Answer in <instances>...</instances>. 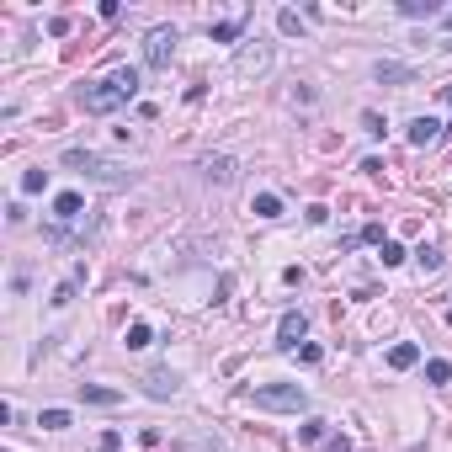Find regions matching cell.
Here are the masks:
<instances>
[{
	"label": "cell",
	"instance_id": "20",
	"mask_svg": "<svg viewBox=\"0 0 452 452\" xmlns=\"http://www.w3.org/2000/svg\"><path fill=\"white\" fill-rule=\"evenodd\" d=\"M415 261H420V272H437V266H441V250L420 245V250H415Z\"/></svg>",
	"mask_w": 452,
	"mask_h": 452
},
{
	"label": "cell",
	"instance_id": "18",
	"mask_svg": "<svg viewBox=\"0 0 452 452\" xmlns=\"http://www.w3.org/2000/svg\"><path fill=\"white\" fill-rule=\"evenodd\" d=\"M149 341H155V335H149V325H128V351H144Z\"/></svg>",
	"mask_w": 452,
	"mask_h": 452
},
{
	"label": "cell",
	"instance_id": "23",
	"mask_svg": "<svg viewBox=\"0 0 452 452\" xmlns=\"http://www.w3.org/2000/svg\"><path fill=\"white\" fill-rule=\"evenodd\" d=\"M298 437H303V441H320V437H325V420H303V426H298Z\"/></svg>",
	"mask_w": 452,
	"mask_h": 452
},
{
	"label": "cell",
	"instance_id": "13",
	"mask_svg": "<svg viewBox=\"0 0 452 452\" xmlns=\"http://www.w3.org/2000/svg\"><path fill=\"white\" fill-rule=\"evenodd\" d=\"M80 399H85V405H118L123 394L118 389H101V383H80Z\"/></svg>",
	"mask_w": 452,
	"mask_h": 452
},
{
	"label": "cell",
	"instance_id": "4",
	"mask_svg": "<svg viewBox=\"0 0 452 452\" xmlns=\"http://www.w3.org/2000/svg\"><path fill=\"white\" fill-rule=\"evenodd\" d=\"M176 43H181L176 27H149V32H144V64H149V70H165V64L176 59Z\"/></svg>",
	"mask_w": 452,
	"mask_h": 452
},
{
	"label": "cell",
	"instance_id": "9",
	"mask_svg": "<svg viewBox=\"0 0 452 452\" xmlns=\"http://www.w3.org/2000/svg\"><path fill=\"white\" fill-rule=\"evenodd\" d=\"M378 85H405V80H415V70H410V64H394V59H378Z\"/></svg>",
	"mask_w": 452,
	"mask_h": 452
},
{
	"label": "cell",
	"instance_id": "6",
	"mask_svg": "<svg viewBox=\"0 0 452 452\" xmlns=\"http://www.w3.org/2000/svg\"><path fill=\"white\" fill-rule=\"evenodd\" d=\"M234 70H239V75H261V70H272V48H266V43H250L245 54L234 59Z\"/></svg>",
	"mask_w": 452,
	"mask_h": 452
},
{
	"label": "cell",
	"instance_id": "25",
	"mask_svg": "<svg viewBox=\"0 0 452 452\" xmlns=\"http://www.w3.org/2000/svg\"><path fill=\"white\" fill-rule=\"evenodd\" d=\"M123 447V437H118V431H101V452H118Z\"/></svg>",
	"mask_w": 452,
	"mask_h": 452
},
{
	"label": "cell",
	"instance_id": "14",
	"mask_svg": "<svg viewBox=\"0 0 452 452\" xmlns=\"http://www.w3.org/2000/svg\"><path fill=\"white\" fill-rule=\"evenodd\" d=\"M415 362H420V346H410V341H399V346L389 351V368H399V372L415 368Z\"/></svg>",
	"mask_w": 452,
	"mask_h": 452
},
{
	"label": "cell",
	"instance_id": "17",
	"mask_svg": "<svg viewBox=\"0 0 452 452\" xmlns=\"http://www.w3.org/2000/svg\"><path fill=\"white\" fill-rule=\"evenodd\" d=\"M239 27H245V16H229V22H218V27H213V37H218V43H234Z\"/></svg>",
	"mask_w": 452,
	"mask_h": 452
},
{
	"label": "cell",
	"instance_id": "15",
	"mask_svg": "<svg viewBox=\"0 0 452 452\" xmlns=\"http://www.w3.org/2000/svg\"><path fill=\"white\" fill-rule=\"evenodd\" d=\"M399 11L405 16H441V6L437 0H399Z\"/></svg>",
	"mask_w": 452,
	"mask_h": 452
},
{
	"label": "cell",
	"instance_id": "19",
	"mask_svg": "<svg viewBox=\"0 0 452 452\" xmlns=\"http://www.w3.org/2000/svg\"><path fill=\"white\" fill-rule=\"evenodd\" d=\"M426 378H431V383H447V378H452V362L431 357V362H426Z\"/></svg>",
	"mask_w": 452,
	"mask_h": 452
},
{
	"label": "cell",
	"instance_id": "26",
	"mask_svg": "<svg viewBox=\"0 0 452 452\" xmlns=\"http://www.w3.org/2000/svg\"><path fill=\"white\" fill-rule=\"evenodd\" d=\"M325 452H351V441H346V437H330V447H325Z\"/></svg>",
	"mask_w": 452,
	"mask_h": 452
},
{
	"label": "cell",
	"instance_id": "5",
	"mask_svg": "<svg viewBox=\"0 0 452 452\" xmlns=\"http://www.w3.org/2000/svg\"><path fill=\"white\" fill-rule=\"evenodd\" d=\"M203 176L213 181V187H234L239 165H234V155H208V160H203Z\"/></svg>",
	"mask_w": 452,
	"mask_h": 452
},
{
	"label": "cell",
	"instance_id": "16",
	"mask_svg": "<svg viewBox=\"0 0 452 452\" xmlns=\"http://www.w3.org/2000/svg\"><path fill=\"white\" fill-rule=\"evenodd\" d=\"M37 426H43V431H64V426H70V410H43Z\"/></svg>",
	"mask_w": 452,
	"mask_h": 452
},
{
	"label": "cell",
	"instance_id": "1",
	"mask_svg": "<svg viewBox=\"0 0 452 452\" xmlns=\"http://www.w3.org/2000/svg\"><path fill=\"white\" fill-rule=\"evenodd\" d=\"M139 96V70H112L107 80H85L80 85V107L85 112H118Z\"/></svg>",
	"mask_w": 452,
	"mask_h": 452
},
{
	"label": "cell",
	"instance_id": "10",
	"mask_svg": "<svg viewBox=\"0 0 452 452\" xmlns=\"http://www.w3.org/2000/svg\"><path fill=\"white\" fill-rule=\"evenodd\" d=\"M441 139V123L437 118H415L410 123V144H415V149H426V144H437Z\"/></svg>",
	"mask_w": 452,
	"mask_h": 452
},
{
	"label": "cell",
	"instance_id": "7",
	"mask_svg": "<svg viewBox=\"0 0 452 452\" xmlns=\"http://www.w3.org/2000/svg\"><path fill=\"white\" fill-rule=\"evenodd\" d=\"M176 389H181V378L165 372V368H155L149 378H144V394H149V399H176Z\"/></svg>",
	"mask_w": 452,
	"mask_h": 452
},
{
	"label": "cell",
	"instance_id": "2",
	"mask_svg": "<svg viewBox=\"0 0 452 452\" xmlns=\"http://www.w3.org/2000/svg\"><path fill=\"white\" fill-rule=\"evenodd\" d=\"M64 165L70 170H80L85 181H96V187H128L133 181V170L128 165H118V160H101V155H91V149H70V155H64Z\"/></svg>",
	"mask_w": 452,
	"mask_h": 452
},
{
	"label": "cell",
	"instance_id": "24",
	"mask_svg": "<svg viewBox=\"0 0 452 452\" xmlns=\"http://www.w3.org/2000/svg\"><path fill=\"white\" fill-rule=\"evenodd\" d=\"M362 128H368L372 139H383V118H378V112H362Z\"/></svg>",
	"mask_w": 452,
	"mask_h": 452
},
{
	"label": "cell",
	"instance_id": "3",
	"mask_svg": "<svg viewBox=\"0 0 452 452\" xmlns=\"http://www.w3.org/2000/svg\"><path fill=\"white\" fill-rule=\"evenodd\" d=\"M250 405L256 410H309V394L298 389V383H261V389H250Z\"/></svg>",
	"mask_w": 452,
	"mask_h": 452
},
{
	"label": "cell",
	"instance_id": "11",
	"mask_svg": "<svg viewBox=\"0 0 452 452\" xmlns=\"http://www.w3.org/2000/svg\"><path fill=\"white\" fill-rule=\"evenodd\" d=\"M80 208H85L80 192H59V197H54V218H64V224H70V218H80Z\"/></svg>",
	"mask_w": 452,
	"mask_h": 452
},
{
	"label": "cell",
	"instance_id": "12",
	"mask_svg": "<svg viewBox=\"0 0 452 452\" xmlns=\"http://www.w3.org/2000/svg\"><path fill=\"white\" fill-rule=\"evenodd\" d=\"M250 213H256V218H282V197H277V192H256Z\"/></svg>",
	"mask_w": 452,
	"mask_h": 452
},
{
	"label": "cell",
	"instance_id": "21",
	"mask_svg": "<svg viewBox=\"0 0 452 452\" xmlns=\"http://www.w3.org/2000/svg\"><path fill=\"white\" fill-rule=\"evenodd\" d=\"M378 256H383V266H399V261H405V245H394V239H383V250H378Z\"/></svg>",
	"mask_w": 452,
	"mask_h": 452
},
{
	"label": "cell",
	"instance_id": "22",
	"mask_svg": "<svg viewBox=\"0 0 452 452\" xmlns=\"http://www.w3.org/2000/svg\"><path fill=\"white\" fill-rule=\"evenodd\" d=\"M48 187V170H27L22 176V192H43Z\"/></svg>",
	"mask_w": 452,
	"mask_h": 452
},
{
	"label": "cell",
	"instance_id": "8",
	"mask_svg": "<svg viewBox=\"0 0 452 452\" xmlns=\"http://www.w3.org/2000/svg\"><path fill=\"white\" fill-rule=\"evenodd\" d=\"M303 330H309V320H303V314H282V325H277V341H282L287 351H298V346H303Z\"/></svg>",
	"mask_w": 452,
	"mask_h": 452
}]
</instances>
